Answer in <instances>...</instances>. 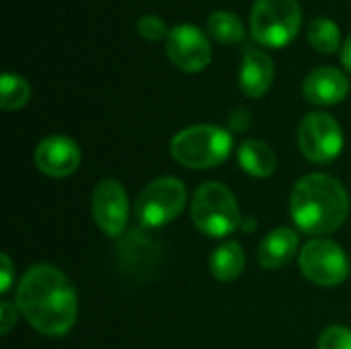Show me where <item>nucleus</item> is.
Returning a JSON list of instances; mask_svg holds the SVG:
<instances>
[{
  "label": "nucleus",
  "mask_w": 351,
  "mask_h": 349,
  "mask_svg": "<svg viewBox=\"0 0 351 349\" xmlns=\"http://www.w3.org/2000/svg\"><path fill=\"white\" fill-rule=\"evenodd\" d=\"M82 160V152L78 144L62 134H53L43 138L35 148V165L37 169L53 179L70 177L78 171Z\"/></svg>",
  "instance_id": "9b49d317"
},
{
  "label": "nucleus",
  "mask_w": 351,
  "mask_h": 349,
  "mask_svg": "<svg viewBox=\"0 0 351 349\" xmlns=\"http://www.w3.org/2000/svg\"><path fill=\"white\" fill-rule=\"evenodd\" d=\"M298 263L306 280L323 288L339 286L350 276V259L331 239H315L306 243L300 251Z\"/></svg>",
  "instance_id": "0eeeda50"
},
{
  "label": "nucleus",
  "mask_w": 351,
  "mask_h": 349,
  "mask_svg": "<svg viewBox=\"0 0 351 349\" xmlns=\"http://www.w3.org/2000/svg\"><path fill=\"white\" fill-rule=\"evenodd\" d=\"M350 214V195L331 175L302 177L290 195V216L304 234L325 237L335 232Z\"/></svg>",
  "instance_id": "f03ea898"
},
{
  "label": "nucleus",
  "mask_w": 351,
  "mask_h": 349,
  "mask_svg": "<svg viewBox=\"0 0 351 349\" xmlns=\"http://www.w3.org/2000/svg\"><path fill=\"white\" fill-rule=\"evenodd\" d=\"M138 31H140V35H142L144 39H148V41H160L162 37L169 35L165 21L158 19V16H154V14H144V16H140V21H138Z\"/></svg>",
  "instance_id": "412c9836"
},
{
  "label": "nucleus",
  "mask_w": 351,
  "mask_h": 349,
  "mask_svg": "<svg viewBox=\"0 0 351 349\" xmlns=\"http://www.w3.org/2000/svg\"><path fill=\"white\" fill-rule=\"evenodd\" d=\"M0 261H2V280H0V290H2V294H6L8 290H10V286H12V282H14V265H12V261H10V257L6 255V253H2V257H0Z\"/></svg>",
  "instance_id": "4be33fe9"
},
{
  "label": "nucleus",
  "mask_w": 351,
  "mask_h": 349,
  "mask_svg": "<svg viewBox=\"0 0 351 349\" xmlns=\"http://www.w3.org/2000/svg\"><path fill=\"white\" fill-rule=\"evenodd\" d=\"M16 306L41 335H66L78 317L76 290L56 265L37 263L27 269L16 288Z\"/></svg>",
  "instance_id": "f257e3e1"
},
{
  "label": "nucleus",
  "mask_w": 351,
  "mask_h": 349,
  "mask_svg": "<svg viewBox=\"0 0 351 349\" xmlns=\"http://www.w3.org/2000/svg\"><path fill=\"white\" fill-rule=\"evenodd\" d=\"M185 202L187 189L183 181H179L177 177H158L140 191L134 212L140 226H144L146 230L160 228L173 222L183 212Z\"/></svg>",
  "instance_id": "423d86ee"
},
{
  "label": "nucleus",
  "mask_w": 351,
  "mask_h": 349,
  "mask_svg": "<svg viewBox=\"0 0 351 349\" xmlns=\"http://www.w3.org/2000/svg\"><path fill=\"white\" fill-rule=\"evenodd\" d=\"M16 309L19 306H14V304H10V302H2V306H0V321H2V335H6L10 329H12V325L16 323Z\"/></svg>",
  "instance_id": "5701e85b"
},
{
  "label": "nucleus",
  "mask_w": 351,
  "mask_h": 349,
  "mask_svg": "<svg viewBox=\"0 0 351 349\" xmlns=\"http://www.w3.org/2000/svg\"><path fill=\"white\" fill-rule=\"evenodd\" d=\"M191 220L206 237L224 239L241 226V208L226 185L208 181L193 195Z\"/></svg>",
  "instance_id": "20e7f679"
},
{
  "label": "nucleus",
  "mask_w": 351,
  "mask_h": 349,
  "mask_svg": "<svg viewBox=\"0 0 351 349\" xmlns=\"http://www.w3.org/2000/svg\"><path fill=\"white\" fill-rule=\"evenodd\" d=\"M93 218L107 237H121L130 222V202L123 185L103 179L93 191Z\"/></svg>",
  "instance_id": "1a4fd4ad"
},
{
  "label": "nucleus",
  "mask_w": 351,
  "mask_h": 349,
  "mask_svg": "<svg viewBox=\"0 0 351 349\" xmlns=\"http://www.w3.org/2000/svg\"><path fill=\"white\" fill-rule=\"evenodd\" d=\"M298 146L311 163L327 165L335 160L343 150L341 125L329 113L313 111L300 121Z\"/></svg>",
  "instance_id": "6e6552de"
},
{
  "label": "nucleus",
  "mask_w": 351,
  "mask_h": 349,
  "mask_svg": "<svg viewBox=\"0 0 351 349\" xmlns=\"http://www.w3.org/2000/svg\"><path fill=\"white\" fill-rule=\"evenodd\" d=\"M0 105L4 111H14L27 105V101L31 99V86L29 82L12 72L2 74V82H0Z\"/></svg>",
  "instance_id": "6ab92c4d"
},
{
  "label": "nucleus",
  "mask_w": 351,
  "mask_h": 349,
  "mask_svg": "<svg viewBox=\"0 0 351 349\" xmlns=\"http://www.w3.org/2000/svg\"><path fill=\"white\" fill-rule=\"evenodd\" d=\"M239 165L245 173L257 179H265L276 173V152L263 140H247L239 150Z\"/></svg>",
  "instance_id": "2eb2a0df"
},
{
  "label": "nucleus",
  "mask_w": 351,
  "mask_h": 349,
  "mask_svg": "<svg viewBox=\"0 0 351 349\" xmlns=\"http://www.w3.org/2000/svg\"><path fill=\"white\" fill-rule=\"evenodd\" d=\"M298 245H300V239L296 230L286 228V226L274 228L261 241L259 251H257V261L265 269H280L296 257Z\"/></svg>",
  "instance_id": "ddd939ff"
},
{
  "label": "nucleus",
  "mask_w": 351,
  "mask_h": 349,
  "mask_svg": "<svg viewBox=\"0 0 351 349\" xmlns=\"http://www.w3.org/2000/svg\"><path fill=\"white\" fill-rule=\"evenodd\" d=\"M165 47L171 62L185 72H199L212 60V45L206 33L189 23L173 27L167 35Z\"/></svg>",
  "instance_id": "9d476101"
},
{
  "label": "nucleus",
  "mask_w": 351,
  "mask_h": 349,
  "mask_svg": "<svg viewBox=\"0 0 351 349\" xmlns=\"http://www.w3.org/2000/svg\"><path fill=\"white\" fill-rule=\"evenodd\" d=\"M319 349H351V329L341 325L327 327L319 337Z\"/></svg>",
  "instance_id": "aec40b11"
},
{
  "label": "nucleus",
  "mask_w": 351,
  "mask_h": 349,
  "mask_svg": "<svg viewBox=\"0 0 351 349\" xmlns=\"http://www.w3.org/2000/svg\"><path fill=\"white\" fill-rule=\"evenodd\" d=\"M245 269V251L237 241L220 245L210 255V274L218 282H234Z\"/></svg>",
  "instance_id": "dca6fc26"
},
{
  "label": "nucleus",
  "mask_w": 351,
  "mask_h": 349,
  "mask_svg": "<svg viewBox=\"0 0 351 349\" xmlns=\"http://www.w3.org/2000/svg\"><path fill=\"white\" fill-rule=\"evenodd\" d=\"M208 31L210 35L224 45H232L243 41L245 37V27L243 21L228 10H216L208 16Z\"/></svg>",
  "instance_id": "f3484780"
},
{
  "label": "nucleus",
  "mask_w": 351,
  "mask_h": 349,
  "mask_svg": "<svg viewBox=\"0 0 351 349\" xmlns=\"http://www.w3.org/2000/svg\"><path fill=\"white\" fill-rule=\"evenodd\" d=\"M341 62H343V66H346V68L351 72V35L346 39V43H343V49H341Z\"/></svg>",
  "instance_id": "b1692460"
},
{
  "label": "nucleus",
  "mask_w": 351,
  "mask_h": 349,
  "mask_svg": "<svg viewBox=\"0 0 351 349\" xmlns=\"http://www.w3.org/2000/svg\"><path fill=\"white\" fill-rule=\"evenodd\" d=\"M308 41L321 53H333L341 45V33L333 19L317 16L308 25Z\"/></svg>",
  "instance_id": "a211bd4d"
},
{
  "label": "nucleus",
  "mask_w": 351,
  "mask_h": 349,
  "mask_svg": "<svg viewBox=\"0 0 351 349\" xmlns=\"http://www.w3.org/2000/svg\"><path fill=\"white\" fill-rule=\"evenodd\" d=\"M302 23L298 0H255L251 10V31L255 39L269 47L288 45Z\"/></svg>",
  "instance_id": "39448f33"
},
{
  "label": "nucleus",
  "mask_w": 351,
  "mask_h": 349,
  "mask_svg": "<svg viewBox=\"0 0 351 349\" xmlns=\"http://www.w3.org/2000/svg\"><path fill=\"white\" fill-rule=\"evenodd\" d=\"M232 150V136L218 125H191L175 134L171 140L173 158L195 171L222 165Z\"/></svg>",
  "instance_id": "7ed1b4c3"
},
{
  "label": "nucleus",
  "mask_w": 351,
  "mask_h": 349,
  "mask_svg": "<svg viewBox=\"0 0 351 349\" xmlns=\"http://www.w3.org/2000/svg\"><path fill=\"white\" fill-rule=\"evenodd\" d=\"M241 88L247 97H263L274 82V62L261 49H249L241 64Z\"/></svg>",
  "instance_id": "4468645a"
},
{
  "label": "nucleus",
  "mask_w": 351,
  "mask_h": 349,
  "mask_svg": "<svg viewBox=\"0 0 351 349\" xmlns=\"http://www.w3.org/2000/svg\"><path fill=\"white\" fill-rule=\"evenodd\" d=\"M302 93L306 101L315 105H335L348 97L350 80L341 70L333 66H321L304 78Z\"/></svg>",
  "instance_id": "f8f14e48"
}]
</instances>
